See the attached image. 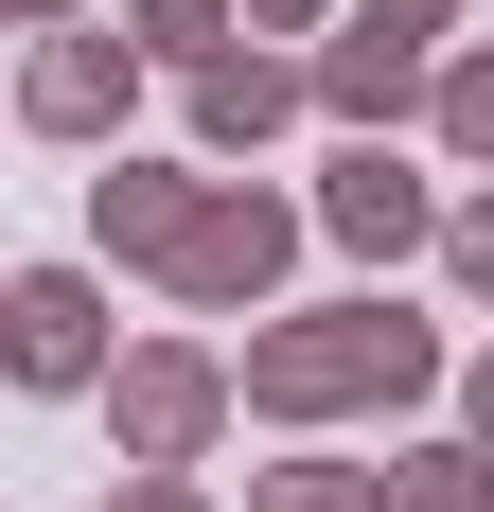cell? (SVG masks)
Returning a JSON list of instances; mask_svg holds the SVG:
<instances>
[{"label": "cell", "mask_w": 494, "mask_h": 512, "mask_svg": "<svg viewBox=\"0 0 494 512\" xmlns=\"http://www.w3.org/2000/svg\"><path fill=\"white\" fill-rule=\"evenodd\" d=\"M0 371H18V389H106V301H89V265H18V283H0Z\"/></svg>", "instance_id": "277c9868"}, {"label": "cell", "mask_w": 494, "mask_h": 512, "mask_svg": "<svg viewBox=\"0 0 494 512\" xmlns=\"http://www.w3.org/2000/svg\"><path fill=\"white\" fill-rule=\"evenodd\" d=\"M442 265H459V283L494 301V195H477V212H442Z\"/></svg>", "instance_id": "5bb4252c"}, {"label": "cell", "mask_w": 494, "mask_h": 512, "mask_svg": "<svg viewBox=\"0 0 494 512\" xmlns=\"http://www.w3.org/2000/svg\"><path fill=\"white\" fill-rule=\"evenodd\" d=\"M353 18H389V36H442V18H459V0H353Z\"/></svg>", "instance_id": "9a60e30c"}, {"label": "cell", "mask_w": 494, "mask_h": 512, "mask_svg": "<svg viewBox=\"0 0 494 512\" xmlns=\"http://www.w3.org/2000/svg\"><path fill=\"white\" fill-rule=\"evenodd\" d=\"M230 389L265 424H336V407H424L442 389V336L424 318H389V301H318V318H247V354H230Z\"/></svg>", "instance_id": "6da1fadb"}, {"label": "cell", "mask_w": 494, "mask_h": 512, "mask_svg": "<svg viewBox=\"0 0 494 512\" xmlns=\"http://www.w3.org/2000/svg\"><path fill=\"white\" fill-rule=\"evenodd\" d=\"M106 512H195V477H124V495H106Z\"/></svg>", "instance_id": "2e32d148"}, {"label": "cell", "mask_w": 494, "mask_h": 512, "mask_svg": "<svg viewBox=\"0 0 494 512\" xmlns=\"http://www.w3.org/2000/svg\"><path fill=\"white\" fill-rule=\"evenodd\" d=\"M389 512H494V442H424V460H389Z\"/></svg>", "instance_id": "30bf717a"}, {"label": "cell", "mask_w": 494, "mask_h": 512, "mask_svg": "<svg viewBox=\"0 0 494 512\" xmlns=\"http://www.w3.org/2000/svg\"><path fill=\"white\" fill-rule=\"evenodd\" d=\"M0 18H89V0H0Z\"/></svg>", "instance_id": "d6986e66"}, {"label": "cell", "mask_w": 494, "mask_h": 512, "mask_svg": "<svg viewBox=\"0 0 494 512\" xmlns=\"http://www.w3.org/2000/svg\"><path fill=\"white\" fill-rule=\"evenodd\" d=\"M18 106H36L53 142H124V106H142V36H71V18H53L36 71H18Z\"/></svg>", "instance_id": "5b68a950"}, {"label": "cell", "mask_w": 494, "mask_h": 512, "mask_svg": "<svg viewBox=\"0 0 494 512\" xmlns=\"http://www.w3.org/2000/svg\"><path fill=\"white\" fill-rule=\"evenodd\" d=\"M283 265H300V212H283V195H247V177H212L195 230L159 248V283H177L195 318H265V283H283Z\"/></svg>", "instance_id": "3957f363"}, {"label": "cell", "mask_w": 494, "mask_h": 512, "mask_svg": "<svg viewBox=\"0 0 494 512\" xmlns=\"http://www.w3.org/2000/svg\"><path fill=\"white\" fill-rule=\"evenodd\" d=\"M424 124H442V142H459V159H494V53H459L442 89H424Z\"/></svg>", "instance_id": "4fadbf2b"}, {"label": "cell", "mask_w": 494, "mask_h": 512, "mask_svg": "<svg viewBox=\"0 0 494 512\" xmlns=\"http://www.w3.org/2000/svg\"><path fill=\"white\" fill-rule=\"evenodd\" d=\"M300 89H318V71H283V53H195V142H212V159H247Z\"/></svg>", "instance_id": "9c48e42d"}, {"label": "cell", "mask_w": 494, "mask_h": 512, "mask_svg": "<svg viewBox=\"0 0 494 512\" xmlns=\"http://www.w3.org/2000/svg\"><path fill=\"white\" fill-rule=\"evenodd\" d=\"M318 230H336V248H371V265H406L442 212H424V177H406L389 142H336V177H318Z\"/></svg>", "instance_id": "8992f818"}, {"label": "cell", "mask_w": 494, "mask_h": 512, "mask_svg": "<svg viewBox=\"0 0 494 512\" xmlns=\"http://www.w3.org/2000/svg\"><path fill=\"white\" fill-rule=\"evenodd\" d=\"M424 89H442V71H424V36H389V18H353V36L318 53V106H336L353 142H389V124H406Z\"/></svg>", "instance_id": "52a82bcc"}, {"label": "cell", "mask_w": 494, "mask_h": 512, "mask_svg": "<svg viewBox=\"0 0 494 512\" xmlns=\"http://www.w3.org/2000/svg\"><path fill=\"white\" fill-rule=\"evenodd\" d=\"M124 36H142V53H177V71H195V53H230V0H124Z\"/></svg>", "instance_id": "7c38bea8"}, {"label": "cell", "mask_w": 494, "mask_h": 512, "mask_svg": "<svg viewBox=\"0 0 494 512\" xmlns=\"http://www.w3.org/2000/svg\"><path fill=\"white\" fill-rule=\"evenodd\" d=\"M459 442H494V354H477V371H459Z\"/></svg>", "instance_id": "e0dca14e"}, {"label": "cell", "mask_w": 494, "mask_h": 512, "mask_svg": "<svg viewBox=\"0 0 494 512\" xmlns=\"http://www.w3.org/2000/svg\"><path fill=\"white\" fill-rule=\"evenodd\" d=\"M212 424H230V354H195V336H142V354H106V442L142 477L212 460Z\"/></svg>", "instance_id": "7a4b0ae2"}, {"label": "cell", "mask_w": 494, "mask_h": 512, "mask_svg": "<svg viewBox=\"0 0 494 512\" xmlns=\"http://www.w3.org/2000/svg\"><path fill=\"white\" fill-rule=\"evenodd\" d=\"M195 195H212L195 159H106V177H89V230H106L124 265H159L177 230H195Z\"/></svg>", "instance_id": "ba28073f"}, {"label": "cell", "mask_w": 494, "mask_h": 512, "mask_svg": "<svg viewBox=\"0 0 494 512\" xmlns=\"http://www.w3.org/2000/svg\"><path fill=\"white\" fill-rule=\"evenodd\" d=\"M247 18H265V36H300V18H318V0H247Z\"/></svg>", "instance_id": "ac0fdd59"}, {"label": "cell", "mask_w": 494, "mask_h": 512, "mask_svg": "<svg viewBox=\"0 0 494 512\" xmlns=\"http://www.w3.org/2000/svg\"><path fill=\"white\" fill-rule=\"evenodd\" d=\"M247 512H389V477H353V460H265Z\"/></svg>", "instance_id": "8fae6325"}]
</instances>
